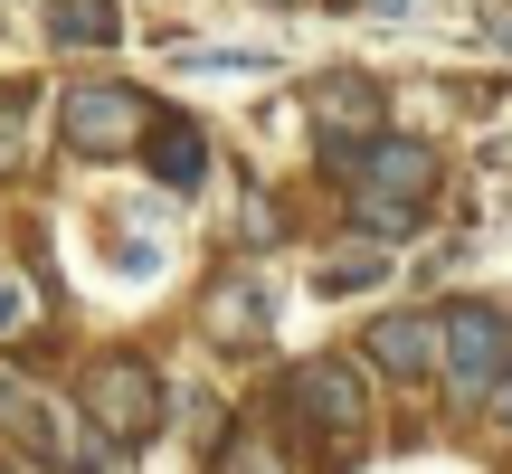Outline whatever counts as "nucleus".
Wrapping results in <instances>:
<instances>
[{
  "mask_svg": "<svg viewBox=\"0 0 512 474\" xmlns=\"http://www.w3.org/2000/svg\"><path fill=\"white\" fill-rule=\"evenodd\" d=\"M437 190V152L408 143V133H380V143L361 152V190H351V209H361V228H389L408 237L418 228V200Z\"/></svg>",
  "mask_w": 512,
  "mask_h": 474,
  "instance_id": "1",
  "label": "nucleus"
},
{
  "mask_svg": "<svg viewBox=\"0 0 512 474\" xmlns=\"http://www.w3.org/2000/svg\"><path fill=\"white\" fill-rule=\"evenodd\" d=\"M0 427H10L29 456H48V465H67V474H95L105 465V446H95V427H76L67 408L48 399V389H29V380H0Z\"/></svg>",
  "mask_w": 512,
  "mask_h": 474,
  "instance_id": "2",
  "label": "nucleus"
},
{
  "mask_svg": "<svg viewBox=\"0 0 512 474\" xmlns=\"http://www.w3.org/2000/svg\"><path fill=\"white\" fill-rule=\"evenodd\" d=\"M446 380L465 389V399H494L503 389V370H512V323L494 304H465V313H446Z\"/></svg>",
  "mask_w": 512,
  "mask_h": 474,
  "instance_id": "3",
  "label": "nucleus"
},
{
  "mask_svg": "<svg viewBox=\"0 0 512 474\" xmlns=\"http://www.w3.org/2000/svg\"><path fill=\"white\" fill-rule=\"evenodd\" d=\"M143 124H152V114H143V95H133V86H76L67 95V143L76 152H124Z\"/></svg>",
  "mask_w": 512,
  "mask_h": 474,
  "instance_id": "4",
  "label": "nucleus"
},
{
  "mask_svg": "<svg viewBox=\"0 0 512 474\" xmlns=\"http://www.w3.org/2000/svg\"><path fill=\"white\" fill-rule=\"evenodd\" d=\"M86 399H95V418H105L114 437H143V427L162 418V389H152L143 361H105V370L86 380Z\"/></svg>",
  "mask_w": 512,
  "mask_h": 474,
  "instance_id": "5",
  "label": "nucleus"
},
{
  "mask_svg": "<svg viewBox=\"0 0 512 474\" xmlns=\"http://www.w3.org/2000/svg\"><path fill=\"white\" fill-rule=\"evenodd\" d=\"M446 351V313H389L380 332H370V361L389 370V380H408V370H427Z\"/></svg>",
  "mask_w": 512,
  "mask_h": 474,
  "instance_id": "6",
  "label": "nucleus"
},
{
  "mask_svg": "<svg viewBox=\"0 0 512 474\" xmlns=\"http://www.w3.org/2000/svg\"><path fill=\"white\" fill-rule=\"evenodd\" d=\"M294 399H304L313 418L332 427V437H361V380H351L342 361H313V370H294Z\"/></svg>",
  "mask_w": 512,
  "mask_h": 474,
  "instance_id": "7",
  "label": "nucleus"
},
{
  "mask_svg": "<svg viewBox=\"0 0 512 474\" xmlns=\"http://www.w3.org/2000/svg\"><path fill=\"white\" fill-rule=\"evenodd\" d=\"M313 105H323V114H342V124H361V133H380V105H370V86H361V76H332Z\"/></svg>",
  "mask_w": 512,
  "mask_h": 474,
  "instance_id": "8",
  "label": "nucleus"
},
{
  "mask_svg": "<svg viewBox=\"0 0 512 474\" xmlns=\"http://www.w3.org/2000/svg\"><path fill=\"white\" fill-rule=\"evenodd\" d=\"M370 275H389V256H380V247H342V256H323V285H332V294L370 285Z\"/></svg>",
  "mask_w": 512,
  "mask_h": 474,
  "instance_id": "9",
  "label": "nucleus"
},
{
  "mask_svg": "<svg viewBox=\"0 0 512 474\" xmlns=\"http://www.w3.org/2000/svg\"><path fill=\"white\" fill-rule=\"evenodd\" d=\"M57 38H67V48L76 38H114V10L105 0H67V10H57Z\"/></svg>",
  "mask_w": 512,
  "mask_h": 474,
  "instance_id": "10",
  "label": "nucleus"
},
{
  "mask_svg": "<svg viewBox=\"0 0 512 474\" xmlns=\"http://www.w3.org/2000/svg\"><path fill=\"white\" fill-rule=\"evenodd\" d=\"M219 474H285V465H275V446L266 437H238V446H228V465Z\"/></svg>",
  "mask_w": 512,
  "mask_h": 474,
  "instance_id": "11",
  "label": "nucleus"
},
{
  "mask_svg": "<svg viewBox=\"0 0 512 474\" xmlns=\"http://www.w3.org/2000/svg\"><path fill=\"white\" fill-rule=\"evenodd\" d=\"M162 171H171V181H181V190H190V181H200V143H190V133H181V143H171V152H162Z\"/></svg>",
  "mask_w": 512,
  "mask_h": 474,
  "instance_id": "12",
  "label": "nucleus"
},
{
  "mask_svg": "<svg viewBox=\"0 0 512 474\" xmlns=\"http://www.w3.org/2000/svg\"><path fill=\"white\" fill-rule=\"evenodd\" d=\"M19 114H29V95H0V152L19 162Z\"/></svg>",
  "mask_w": 512,
  "mask_h": 474,
  "instance_id": "13",
  "label": "nucleus"
},
{
  "mask_svg": "<svg viewBox=\"0 0 512 474\" xmlns=\"http://www.w3.org/2000/svg\"><path fill=\"white\" fill-rule=\"evenodd\" d=\"M484 408H494V427L512 437V370H503V389H494V399H484Z\"/></svg>",
  "mask_w": 512,
  "mask_h": 474,
  "instance_id": "14",
  "label": "nucleus"
}]
</instances>
